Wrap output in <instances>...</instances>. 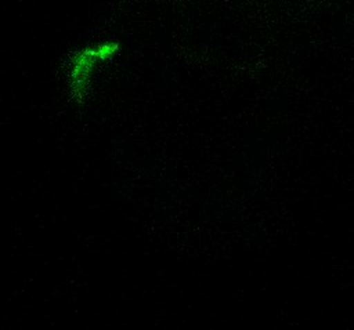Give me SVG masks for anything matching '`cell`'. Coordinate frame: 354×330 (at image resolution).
Wrapping results in <instances>:
<instances>
[{
    "instance_id": "cell-1",
    "label": "cell",
    "mask_w": 354,
    "mask_h": 330,
    "mask_svg": "<svg viewBox=\"0 0 354 330\" xmlns=\"http://www.w3.org/2000/svg\"><path fill=\"white\" fill-rule=\"evenodd\" d=\"M119 51V43L104 41L76 51L69 61L71 97L80 102L90 90V83L97 64L109 61Z\"/></svg>"
}]
</instances>
